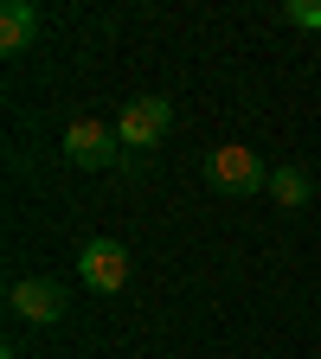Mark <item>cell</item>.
Returning <instances> with one entry per match:
<instances>
[{
	"instance_id": "1",
	"label": "cell",
	"mask_w": 321,
	"mask_h": 359,
	"mask_svg": "<svg viewBox=\"0 0 321 359\" xmlns=\"http://www.w3.org/2000/svg\"><path fill=\"white\" fill-rule=\"evenodd\" d=\"M206 180H212L218 193L244 199V193L270 187V167H263V154H251V148H238V142H225V148H212V154H206Z\"/></svg>"
},
{
	"instance_id": "3",
	"label": "cell",
	"mask_w": 321,
	"mask_h": 359,
	"mask_svg": "<svg viewBox=\"0 0 321 359\" xmlns=\"http://www.w3.org/2000/svg\"><path fill=\"white\" fill-rule=\"evenodd\" d=\"M116 148H122V135L103 128L97 116H77L65 128V161L71 167H90V173H97V167H116Z\"/></svg>"
},
{
	"instance_id": "8",
	"label": "cell",
	"mask_w": 321,
	"mask_h": 359,
	"mask_svg": "<svg viewBox=\"0 0 321 359\" xmlns=\"http://www.w3.org/2000/svg\"><path fill=\"white\" fill-rule=\"evenodd\" d=\"M283 20H289V26H308V32H321V0H289V7H283Z\"/></svg>"
},
{
	"instance_id": "6",
	"label": "cell",
	"mask_w": 321,
	"mask_h": 359,
	"mask_svg": "<svg viewBox=\"0 0 321 359\" xmlns=\"http://www.w3.org/2000/svg\"><path fill=\"white\" fill-rule=\"evenodd\" d=\"M32 32H39V7L32 0H7V7H0V52L20 58L32 45Z\"/></svg>"
},
{
	"instance_id": "7",
	"label": "cell",
	"mask_w": 321,
	"mask_h": 359,
	"mask_svg": "<svg viewBox=\"0 0 321 359\" xmlns=\"http://www.w3.org/2000/svg\"><path fill=\"white\" fill-rule=\"evenodd\" d=\"M270 193H277V205L302 212V205H308V173H296V167H277V173H270Z\"/></svg>"
},
{
	"instance_id": "5",
	"label": "cell",
	"mask_w": 321,
	"mask_h": 359,
	"mask_svg": "<svg viewBox=\"0 0 321 359\" xmlns=\"http://www.w3.org/2000/svg\"><path fill=\"white\" fill-rule=\"evenodd\" d=\"M77 276L97 289V295H116V289L129 283V250H122L116 238H90V244L77 250Z\"/></svg>"
},
{
	"instance_id": "2",
	"label": "cell",
	"mask_w": 321,
	"mask_h": 359,
	"mask_svg": "<svg viewBox=\"0 0 321 359\" xmlns=\"http://www.w3.org/2000/svg\"><path fill=\"white\" fill-rule=\"evenodd\" d=\"M167 128H173V103H167V97H135V103H122V116H116V135H122L129 154H148Z\"/></svg>"
},
{
	"instance_id": "4",
	"label": "cell",
	"mask_w": 321,
	"mask_h": 359,
	"mask_svg": "<svg viewBox=\"0 0 321 359\" xmlns=\"http://www.w3.org/2000/svg\"><path fill=\"white\" fill-rule=\"evenodd\" d=\"M7 308L20 314V321H32V327H58L65 321V289L52 276H20L7 289Z\"/></svg>"
}]
</instances>
